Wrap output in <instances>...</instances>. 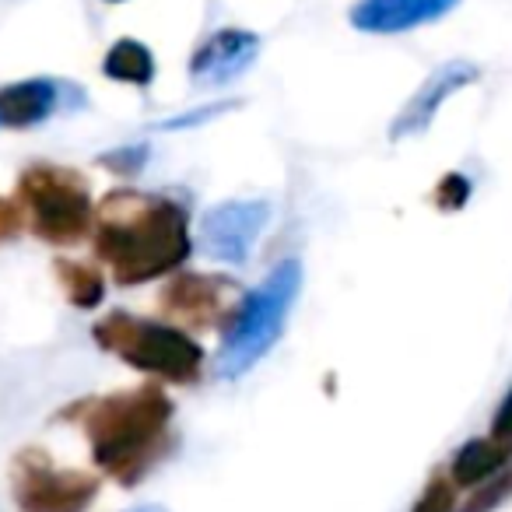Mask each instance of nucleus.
I'll list each match as a JSON object with an SVG mask.
<instances>
[{
	"label": "nucleus",
	"mask_w": 512,
	"mask_h": 512,
	"mask_svg": "<svg viewBox=\"0 0 512 512\" xmlns=\"http://www.w3.org/2000/svg\"><path fill=\"white\" fill-rule=\"evenodd\" d=\"M92 246L116 285H148L190 260V214L162 193L109 190L95 204Z\"/></svg>",
	"instance_id": "nucleus-1"
},
{
	"label": "nucleus",
	"mask_w": 512,
	"mask_h": 512,
	"mask_svg": "<svg viewBox=\"0 0 512 512\" xmlns=\"http://www.w3.org/2000/svg\"><path fill=\"white\" fill-rule=\"evenodd\" d=\"M172 414V400L155 383H144L106 397L74 400L57 414V421L78 425L95 467L130 488L172 449Z\"/></svg>",
	"instance_id": "nucleus-2"
},
{
	"label": "nucleus",
	"mask_w": 512,
	"mask_h": 512,
	"mask_svg": "<svg viewBox=\"0 0 512 512\" xmlns=\"http://www.w3.org/2000/svg\"><path fill=\"white\" fill-rule=\"evenodd\" d=\"M299 288L302 264L299 260H285V264H278L267 274L264 285L235 302L232 316L225 323V334H221L218 376L239 379L242 372L253 369L281 341L288 313H292L295 299H299Z\"/></svg>",
	"instance_id": "nucleus-3"
},
{
	"label": "nucleus",
	"mask_w": 512,
	"mask_h": 512,
	"mask_svg": "<svg viewBox=\"0 0 512 512\" xmlns=\"http://www.w3.org/2000/svg\"><path fill=\"white\" fill-rule=\"evenodd\" d=\"M22 221L39 242L50 246H78L92 235L95 200L88 179L71 165L32 162L18 172L15 197Z\"/></svg>",
	"instance_id": "nucleus-4"
},
{
	"label": "nucleus",
	"mask_w": 512,
	"mask_h": 512,
	"mask_svg": "<svg viewBox=\"0 0 512 512\" xmlns=\"http://www.w3.org/2000/svg\"><path fill=\"white\" fill-rule=\"evenodd\" d=\"M92 341L102 351L127 362L144 376L165 379V383L190 386L204 369V348L176 323L141 320L123 309H113L92 327Z\"/></svg>",
	"instance_id": "nucleus-5"
},
{
	"label": "nucleus",
	"mask_w": 512,
	"mask_h": 512,
	"mask_svg": "<svg viewBox=\"0 0 512 512\" xmlns=\"http://www.w3.org/2000/svg\"><path fill=\"white\" fill-rule=\"evenodd\" d=\"M8 477L22 512H88L99 498V477L81 467H57L39 446L18 449Z\"/></svg>",
	"instance_id": "nucleus-6"
},
{
	"label": "nucleus",
	"mask_w": 512,
	"mask_h": 512,
	"mask_svg": "<svg viewBox=\"0 0 512 512\" xmlns=\"http://www.w3.org/2000/svg\"><path fill=\"white\" fill-rule=\"evenodd\" d=\"M271 221L267 200H228L200 218V249L218 264H246Z\"/></svg>",
	"instance_id": "nucleus-7"
},
{
	"label": "nucleus",
	"mask_w": 512,
	"mask_h": 512,
	"mask_svg": "<svg viewBox=\"0 0 512 512\" xmlns=\"http://www.w3.org/2000/svg\"><path fill=\"white\" fill-rule=\"evenodd\" d=\"M235 292L221 274H179L165 285L162 292V313L169 320H176V327L190 330H207L218 327L221 320H228L235 309Z\"/></svg>",
	"instance_id": "nucleus-8"
},
{
	"label": "nucleus",
	"mask_w": 512,
	"mask_h": 512,
	"mask_svg": "<svg viewBox=\"0 0 512 512\" xmlns=\"http://www.w3.org/2000/svg\"><path fill=\"white\" fill-rule=\"evenodd\" d=\"M481 78V67L470 60H449L439 71H432L421 81L418 92L407 99V106L397 113V120L390 123V141H404V137H418L432 127V120L439 116V109L453 99L456 92H463L467 85Z\"/></svg>",
	"instance_id": "nucleus-9"
},
{
	"label": "nucleus",
	"mask_w": 512,
	"mask_h": 512,
	"mask_svg": "<svg viewBox=\"0 0 512 512\" xmlns=\"http://www.w3.org/2000/svg\"><path fill=\"white\" fill-rule=\"evenodd\" d=\"M256 57H260V36L228 25V29H218L193 50L190 78L200 88H221L239 74H246Z\"/></svg>",
	"instance_id": "nucleus-10"
},
{
	"label": "nucleus",
	"mask_w": 512,
	"mask_h": 512,
	"mask_svg": "<svg viewBox=\"0 0 512 512\" xmlns=\"http://www.w3.org/2000/svg\"><path fill=\"white\" fill-rule=\"evenodd\" d=\"M460 0H358L351 8V25L369 36H397L439 22Z\"/></svg>",
	"instance_id": "nucleus-11"
},
{
	"label": "nucleus",
	"mask_w": 512,
	"mask_h": 512,
	"mask_svg": "<svg viewBox=\"0 0 512 512\" xmlns=\"http://www.w3.org/2000/svg\"><path fill=\"white\" fill-rule=\"evenodd\" d=\"M64 85L50 78H32V81H15V85L0 88V127L8 130H29L46 123L60 109L64 99Z\"/></svg>",
	"instance_id": "nucleus-12"
},
{
	"label": "nucleus",
	"mask_w": 512,
	"mask_h": 512,
	"mask_svg": "<svg viewBox=\"0 0 512 512\" xmlns=\"http://www.w3.org/2000/svg\"><path fill=\"white\" fill-rule=\"evenodd\" d=\"M512 463V442L502 435H481L470 439L467 446H460L449 463V481L453 488H477V484L491 481L495 474H502Z\"/></svg>",
	"instance_id": "nucleus-13"
},
{
	"label": "nucleus",
	"mask_w": 512,
	"mask_h": 512,
	"mask_svg": "<svg viewBox=\"0 0 512 512\" xmlns=\"http://www.w3.org/2000/svg\"><path fill=\"white\" fill-rule=\"evenodd\" d=\"M102 74L120 85L148 88L155 81V53L141 39H116L102 57Z\"/></svg>",
	"instance_id": "nucleus-14"
},
{
	"label": "nucleus",
	"mask_w": 512,
	"mask_h": 512,
	"mask_svg": "<svg viewBox=\"0 0 512 512\" xmlns=\"http://www.w3.org/2000/svg\"><path fill=\"white\" fill-rule=\"evenodd\" d=\"M53 274H57L60 288H64V299L71 302L74 309H95L106 299V278L95 264H85V260H53Z\"/></svg>",
	"instance_id": "nucleus-15"
},
{
	"label": "nucleus",
	"mask_w": 512,
	"mask_h": 512,
	"mask_svg": "<svg viewBox=\"0 0 512 512\" xmlns=\"http://www.w3.org/2000/svg\"><path fill=\"white\" fill-rule=\"evenodd\" d=\"M470 197V179L460 176V172H449V176H442V183L435 186V204L442 207V211H460L463 204H467Z\"/></svg>",
	"instance_id": "nucleus-16"
},
{
	"label": "nucleus",
	"mask_w": 512,
	"mask_h": 512,
	"mask_svg": "<svg viewBox=\"0 0 512 512\" xmlns=\"http://www.w3.org/2000/svg\"><path fill=\"white\" fill-rule=\"evenodd\" d=\"M453 505H456L453 481H432L421 491V498L414 502L411 512H453Z\"/></svg>",
	"instance_id": "nucleus-17"
},
{
	"label": "nucleus",
	"mask_w": 512,
	"mask_h": 512,
	"mask_svg": "<svg viewBox=\"0 0 512 512\" xmlns=\"http://www.w3.org/2000/svg\"><path fill=\"white\" fill-rule=\"evenodd\" d=\"M144 158H148V151H144V148H120V151H109V155H102L99 162L106 165V169L120 172V176H134V172H141Z\"/></svg>",
	"instance_id": "nucleus-18"
},
{
	"label": "nucleus",
	"mask_w": 512,
	"mask_h": 512,
	"mask_svg": "<svg viewBox=\"0 0 512 512\" xmlns=\"http://www.w3.org/2000/svg\"><path fill=\"white\" fill-rule=\"evenodd\" d=\"M509 495H512V474H505V477H498V481L491 484L488 491H481V495H477L474 502H470L467 512H491L495 505H502Z\"/></svg>",
	"instance_id": "nucleus-19"
},
{
	"label": "nucleus",
	"mask_w": 512,
	"mask_h": 512,
	"mask_svg": "<svg viewBox=\"0 0 512 512\" xmlns=\"http://www.w3.org/2000/svg\"><path fill=\"white\" fill-rule=\"evenodd\" d=\"M25 228L22 211L11 197H0V242H11Z\"/></svg>",
	"instance_id": "nucleus-20"
},
{
	"label": "nucleus",
	"mask_w": 512,
	"mask_h": 512,
	"mask_svg": "<svg viewBox=\"0 0 512 512\" xmlns=\"http://www.w3.org/2000/svg\"><path fill=\"white\" fill-rule=\"evenodd\" d=\"M225 109H232V102H218V106H204L197 109V113L190 116H176V120H165L162 127L165 130H176V127H193V123H204V120H214V116H221Z\"/></svg>",
	"instance_id": "nucleus-21"
},
{
	"label": "nucleus",
	"mask_w": 512,
	"mask_h": 512,
	"mask_svg": "<svg viewBox=\"0 0 512 512\" xmlns=\"http://www.w3.org/2000/svg\"><path fill=\"white\" fill-rule=\"evenodd\" d=\"M491 432L512 442V390L505 393V400L498 404V414H495V421H491Z\"/></svg>",
	"instance_id": "nucleus-22"
},
{
	"label": "nucleus",
	"mask_w": 512,
	"mask_h": 512,
	"mask_svg": "<svg viewBox=\"0 0 512 512\" xmlns=\"http://www.w3.org/2000/svg\"><path fill=\"white\" fill-rule=\"evenodd\" d=\"M127 512H169L165 505H137V509H127Z\"/></svg>",
	"instance_id": "nucleus-23"
},
{
	"label": "nucleus",
	"mask_w": 512,
	"mask_h": 512,
	"mask_svg": "<svg viewBox=\"0 0 512 512\" xmlns=\"http://www.w3.org/2000/svg\"><path fill=\"white\" fill-rule=\"evenodd\" d=\"M106 4H123V0H106Z\"/></svg>",
	"instance_id": "nucleus-24"
}]
</instances>
